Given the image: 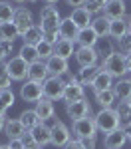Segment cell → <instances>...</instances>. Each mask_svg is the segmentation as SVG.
<instances>
[{"instance_id":"cell-3","label":"cell","mask_w":131,"mask_h":149,"mask_svg":"<svg viewBox=\"0 0 131 149\" xmlns=\"http://www.w3.org/2000/svg\"><path fill=\"white\" fill-rule=\"evenodd\" d=\"M94 117H95V125H97V129L103 131L105 135L121 127V119H119V113H117L115 107H105V109L101 107Z\"/></svg>"},{"instance_id":"cell-56","label":"cell","mask_w":131,"mask_h":149,"mask_svg":"<svg viewBox=\"0 0 131 149\" xmlns=\"http://www.w3.org/2000/svg\"><path fill=\"white\" fill-rule=\"evenodd\" d=\"M129 36H131V18H129Z\"/></svg>"},{"instance_id":"cell-35","label":"cell","mask_w":131,"mask_h":149,"mask_svg":"<svg viewBox=\"0 0 131 149\" xmlns=\"http://www.w3.org/2000/svg\"><path fill=\"white\" fill-rule=\"evenodd\" d=\"M18 56L22 58V60H26L28 64H34V62L40 60V56H38V48L30 46V44H24V46L20 48V54H18Z\"/></svg>"},{"instance_id":"cell-19","label":"cell","mask_w":131,"mask_h":149,"mask_svg":"<svg viewBox=\"0 0 131 149\" xmlns=\"http://www.w3.org/2000/svg\"><path fill=\"white\" fill-rule=\"evenodd\" d=\"M36 113H38V117H40V121L42 123H46V121H50V119H54V113H56V109H54V102H50V100H46V97H42L40 102L36 103Z\"/></svg>"},{"instance_id":"cell-31","label":"cell","mask_w":131,"mask_h":149,"mask_svg":"<svg viewBox=\"0 0 131 149\" xmlns=\"http://www.w3.org/2000/svg\"><path fill=\"white\" fill-rule=\"evenodd\" d=\"M16 38H22L16 24L14 22H2L0 24V40H8V42H14Z\"/></svg>"},{"instance_id":"cell-41","label":"cell","mask_w":131,"mask_h":149,"mask_svg":"<svg viewBox=\"0 0 131 149\" xmlns=\"http://www.w3.org/2000/svg\"><path fill=\"white\" fill-rule=\"evenodd\" d=\"M95 50H97V48H95ZM113 52H115V50H113V46H111V42H109V40H105V44L97 50V54H99V56H103V60H105L107 56H111Z\"/></svg>"},{"instance_id":"cell-52","label":"cell","mask_w":131,"mask_h":149,"mask_svg":"<svg viewBox=\"0 0 131 149\" xmlns=\"http://www.w3.org/2000/svg\"><path fill=\"white\" fill-rule=\"evenodd\" d=\"M125 56H127V64H129V70H131V50L125 54Z\"/></svg>"},{"instance_id":"cell-9","label":"cell","mask_w":131,"mask_h":149,"mask_svg":"<svg viewBox=\"0 0 131 149\" xmlns=\"http://www.w3.org/2000/svg\"><path fill=\"white\" fill-rule=\"evenodd\" d=\"M66 113H68V117H70L71 121H76V119L87 117V115L91 113V105H89V102L83 97V100H78V102L66 103Z\"/></svg>"},{"instance_id":"cell-15","label":"cell","mask_w":131,"mask_h":149,"mask_svg":"<svg viewBox=\"0 0 131 149\" xmlns=\"http://www.w3.org/2000/svg\"><path fill=\"white\" fill-rule=\"evenodd\" d=\"M85 97V86L78 81H68L66 84V90H64V102L71 103V102H78V100H83Z\"/></svg>"},{"instance_id":"cell-17","label":"cell","mask_w":131,"mask_h":149,"mask_svg":"<svg viewBox=\"0 0 131 149\" xmlns=\"http://www.w3.org/2000/svg\"><path fill=\"white\" fill-rule=\"evenodd\" d=\"M97 42H99V36L94 32L91 26H89V28H82L80 34H78V38H76V44L82 46V48H95Z\"/></svg>"},{"instance_id":"cell-37","label":"cell","mask_w":131,"mask_h":149,"mask_svg":"<svg viewBox=\"0 0 131 149\" xmlns=\"http://www.w3.org/2000/svg\"><path fill=\"white\" fill-rule=\"evenodd\" d=\"M10 74H8V70H6V64L4 62H0V90H10Z\"/></svg>"},{"instance_id":"cell-5","label":"cell","mask_w":131,"mask_h":149,"mask_svg":"<svg viewBox=\"0 0 131 149\" xmlns=\"http://www.w3.org/2000/svg\"><path fill=\"white\" fill-rule=\"evenodd\" d=\"M66 84L68 81L64 78H56V76H50L42 88H44V97L50 100V102H58V100H64V90H66Z\"/></svg>"},{"instance_id":"cell-42","label":"cell","mask_w":131,"mask_h":149,"mask_svg":"<svg viewBox=\"0 0 131 149\" xmlns=\"http://www.w3.org/2000/svg\"><path fill=\"white\" fill-rule=\"evenodd\" d=\"M80 143L83 145V149H95L97 147V137H83L80 139Z\"/></svg>"},{"instance_id":"cell-1","label":"cell","mask_w":131,"mask_h":149,"mask_svg":"<svg viewBox=\"0 0 131 149\" xmlns=\"http://www.w3.org/2000/svg\"><path fill=\"white\" fill-rule=\"evenodd\" d=\"M101 70L109 74L111 78H125V74L131 72L129 70V64H127V56L123 54V52H119L115 50L111 56H107L103 62H101Z\"/></svg>"},{"instance_id":"cell-32","label":"cell","mask_w":131,"mask_h":149,"mask_svg":"<svg viewBox=\"0 0 131 149\" xmlns=\"http://www.w3.org/2000/svg\"><path fill=\"white\" fill-rule=\"evenodd\" d=\"M115 92H113V88L111 90H105V92H97L95 93V102L99 103V107H113V103H115Z\"/></svg>"},{"instance_id":"cell-10","label":"cell","mask_w":131,"mask_h":149,"mask_svg":"<svg viewBox=\"0 0 131 149\" xmlns=\"http://www.w3.org/2000/svg\"><path fill=\"white\" fill-rule=\"evenodd\" d=\"M73 58H76V62H78L80 68H89V66H97L99 54H97L95 48H82L80 46L78 50H76Z\"/></svg>"},{"instance_id":"cell-25","label":"cell","mask_w":131,"mask_h":149,"mask_svg":"<svg viewBox=\"0 0 131 149\" xmlns=\"http://www.w3.org/2000/svg\"><path fill=\"white\" fill-rule=\"evenodd\" d=\"M99 74H101V66H89V68L80 70L78 78H80V84H82V86H91Z\"/></svg>"},{"instance_id":"cell-60","label":"cell","mask_w":131,"mask_h":149,"mask_svg":"<svg viewBox=\"0 0 131 149\" xmlns=\"http://www.w3.org/2000/svg\"><path fill=\"white\" fill-rule=\"evenodd\" d=\"M129 105H131V100H129Z\"/></svg>"},{"instance_id":"cell-8","label":"cell","mask_w":131,"mask_h":149,"mask_svg":"<svg viewBox=\"0 0 131 149\" xmlns=\"http://www.w3.org/2000/svg\"><path fill=\"white\" fill-rule=\"evenodd\" d=\"M6 64V70H8V74H10V78L14 81H24L28 78V70H30V64L22 60L20 56H14L10 60H6L4 62Z\"/></svg>"},{"instance_id":"cell-59","label":"cell","mask_w":131,"mask_h":149,"mask_svg":"<svg viewBox=\"0 0 131 149\" xmlns=\"http://www.w3.org/2000/svg\"><path fill=\"white\" fill-rule=\"evenodd\" d=\"M101 2H107V0H101Z\"/></svg>"},{"instance_id":"cell-13","label":"cell","mask_w":131,"mask_h":149,"mask_svg":"<svg viewBox=\"0 0 131 149\" xmlns=\"http://www.w3.org/2000/svg\"><path fill=\"white\" fill-rule=\"evenodd\" d=\"M46 68L50 76H56V78H62V76H68L70 74V68H68V60L60 56H52L46 62Z\"/></svg>"},{"instance_id":"cell-30","label":"cell","mask_w":131,"mask_h":149,"mask_svg":"<svg viewBox=\"0 0 131 149\" xmlns=\"http://www.w3.org/2000/svg\"><path fill=\"white\" fill-rule=\"evenodd\" d=\"M22 40L24 44H30V46H38L42 40H44V32H42V28L40 26H32L30 30H26V34H22Z\"/></svg>"},{"instance_id":"cell-23","label":"cell","mask_w":131,"mask_h":149,"mask_svg":"<svg viewBox=\"0 0 131 149\" xmlns=\"http://www.w3.org/2000/svg\"><path fill=\"white\" fill-rule=\"evenodd\" d=\"M78 34H80V28L76 26V22L71 20L70 16H68V18H62V24H60V36L66 38V40L76 42Z\"/></svg>"},{"instance_id":"cell-7","label":"cell","mask_w":131,"mask_h":149,"mask_svg":"<svg viewBox=\"0 0 131 149\" xmlns=\"http://www.w3.org/2000/svg\"><path fill=\"white\" fill-rule=\"evenodd\" d=\"M20 97L28 103H38L44 97V88L42 81H34V80H26L20 86Z\"/></svg>"},{"instance_id":"cell-20","label":"cell","mask_w":131,"mask_h":149,"mask_svg":"<svg viewBox=\"0 0 131 149\" xmlns=\"http://www.w3.org/2000/svg\"><path fill=\"white\" fill-rule=\"evenodd\" d=\"M50 78L48 74V68H46V62L44 60H38L34 64H30V70H28V80H34V81H44Z\"/></svg>"},{"instance_id":"cell-39","label":"cell","mask_w":131,"mask_h":149,"mask_svg":"<svg viewBox=\"0 0 131 149\" xmlns=\"http://www.w3.org/2000/svg\"><path fill=\"white\" fill-rule=\"evenodd\" d=\"M0 102L6 107H12L14 105V92L12 90H0Z\"/></svg>"},{"instance_id":"cell-58","label":"cell","mask_w":131,"mask_h":149,"mask_svg":"<svg viewBox=\"0 0 131 149\" xmlns=\"http://www.w3.org/2000/svg\"><path fill=\"white\" fill-rule=\"evenodd\" d=\"M28 2H38V0H28Z\"/></svg>"},{"instance_id":"cell-43","label":"cell","mask_w":131,"mask_h":149,"mask_svg":"<svg viewBox=\"0 0 131 149\" xmlns=\"http://www.w3.org/2000/svg\"><path fill=\"white\" fill-rule=\"evenodd\" d=\"M119 46H121V50H119V52L127 54V52L131 50V36H125V38H123V40L119 42Z\"/></svg>"},{"instance_id":"cell-47","label":"cell","mask_w":131,"mask_h":149,"mask_svg":"<svg viewBox=\"0 0 131 149\" xmlns=\"http://www.w3.org/2000/svg\"><path fill=\"white\" fill-rule=\"evenodd\" d=\"M64 149H83V145L80 143V139H71V141H70V143H68Z\"/></svg>"},{"instance_id":"cell-2","label":"cell","mask_w":131,"mask_h":149,"mask_svg":"<svg viewBox=\"0 0 131 149\" xmlns=\"http://www.w3.org/2000/svg\"><path fill=\"white\" fill-rule=\"evenodd\" d=\"M60 24H62V16L56 6L46 4L42 10H40V28L44 34H60Z\"/></svg>"},{"instance_id":"cell-16","label":"cell","mask_w":131,"mask_h":149,"mask_svg":"<svg viewBox=\"0 0 131 149\" xmlns=\"http://www.w3.org/2000/svg\"><path fill=\"white\" fill-rule=\"evenodd\" d=\"M91 16H94V14L87 10L85 6L73 8V10H71V14H70V18L76 22V26H78L80 30H82V28H89V26H91V22H94V20H91Z\"/></svg>"},{"instance_id":"cell-36","label":"cell","mask_w":131,"mask_h":149,"mask_svg":"<svg viewBox=\"0 0 131 149\" xmlns=\"http://www.w3.org/2000/svg\"><path fill=\"white\" fill-rule=\"evenodd\" d=\"M36 48H38V56H40V60H44V62H48L50 58L54 56V44H50V42H46V40H42Z\"/></svg>"},{"instance_id":"cell-21","label":"cell","mask_w":131,"mask_h":149,"mask_svg":"<svg viewBox=\"0 0 131 149\" xmlns=\"http://www.w3.org/2000/svg\"><path fill=\"white\" fill-rule=\"evenodd\" d=\"M113 92L119 102H129L131 100V80L129 78H119L113 84Z\"/></svg>"},{"instance_id":"cell-33","label":"cell","mask_w":131,"mask_h":149,"mask_svg":"<svg viewBox=\"0 0 131 149\" xmlns=\"http://www.w3.org/2000/svg\"><path fill=\"white\" fill-rule=\"evenodd\" d=\"M14 14H16V8L12 6L10 2L0 0V24L2 22H14Z\"/></svg>"},{"instance_id":"cell-53","label":"cell","mask_w":131,"mask_h":149,"mask_svg":"<svg viewBox=\"0 0 131 149\" xmlns=\"http://www.w3.org/2000/svg\"><path fill=\"white\" fill-rule=\"evenodd\" d=\"M44 2H46V4H52V6H54L56 2H60V0H44Z\"/></svg>"},{"instance_id":"cell-54","label":"cell","mask_w":131,"mask_h":149,"mask_svg":"<svg viewBox=\"0 0 131 149\" xmlns=\"http://www.w3.org/2000/svg\"><path fill=\"white\" fill-rule=\"evenodd\" d=\"M14 4H24V2H28V0H12Z\"/></svg>"},{"instance_id":"cell-22","label":"cell","mask_w":131,"mask_h":149,"mask_svg":"<svg viewBox=\"0 0 131 149\" xmlns=\"http://www.w3.org/2000/svg\"><path fill=\"white\" fill-rule=\"evenodd\" d=\"M32 135H34L36 143H38L40 147H46V145L52 143V129H50V125H46V123L36 125L34 129H32Z\"/></svg>"},{"instance_id":"cell-26","label":"cell","mask_w":131,"mask_h":149,"mask_svg":"<svg viewBox=\"0 0 131 149\" xmlns=\"http://www.w3.org/2000/svg\"><path fill=\"white\" fill-rule=\"evenodd\" d=\"M91 28H94V32L99 38H109V28H111V20L105 18L103 14L101 16H97L94 18V22H91Z\"/></svg>"},{"instance_id":"cell-11","label":"cell","mask_w":131,"mask_h":149,"mask_svg":"<svg viewBox=\"0 0 131 149\" xmlns=\"http://www.w3.org/2000/svg\"><path fill=\"white\" fill-rule=\"evenodd\" d=\"M127 8H125V0H107L103 6V16L109 20H121L125 18Z\"/></svg>"},{"instance_id":"cell-61","label":"cell","mask_w":131,"mask_h":149,"mask_svg":"<svg viewBox=\"0 0 131 149\" xmlns=\"http://www.w3.org/2000/svg\"><path fill=\"white\" fill-rule=\"evenodd\" d=\"M129 80H131V76H129Z\"/></svg>"},{"instance_id":"cell-51","label":"cell","mask_w":131,"mask_h":149,"mask_svg":"<svg viewBox=\"0 0 131 149\" xmlns=\"http://www.w3.org/2000/svg\"><path fill=\"white\" fill-rule=\"evenodd\" d=\"M6 109H8V107H6L4 103L0 102V115H6Z\"/></svg>"},{"instance_id":"cell-55","label":"cell","mask_w":131,"mask_h":149,"mask_svg":"<svg viewBox=\"0 0 131 149\" xmlns=\"http://www.w3.org/2000/svg\"><path fill=\"white\" fill-rule=\"evenodd\" d=\"M0 149H10V147L8 145H0Z\"/></svg>"},{"instance_id":"cell-38","label":"cell","mask_w":131,"mask_h":149,"mask_svg":"<svg viewBox=\"0 0 131 149\" xmlns=\"http://www.w3.org/2000/svg\"><path fill=\"white\" fill-rule=\"evenodd\" d=\"M103 6H105V2H101V0H87V2H85V8L91 12V14L103 12Z\"/></svg>"},{"instance_id":"cell-28","label":"cell","mask_w":131,"mask_h":149,"mask_svg":"<svg viewBox=\"0 0 131 149\" xmlns=\"http://www.w3.org/2000/svg\"><path fill=\"white\" fill-rule=\"evenodd\" d=\"M18 119L22 121V125L26 127V131H32L36 125L42 123L40 117H38V113H36V109H26V111H22V113L18 115Z\"/></svg>"},{"instance_id":"cell-12","label":"cell","mask_w":131,"mask_h":149,"mask_svg":"<svg viewBox=\"0 0 131 149\" xmlns=\"http://www.w3.org/2000/svg\"><path fill=\"white\" fill-rule=\"evenodd\" d=\"M14 24H16V28H18L20 36L26 34V30H30V28L34 26L32 12L28 10V8H24V6H18V8H16V14H14Z\"/></svg>"},{"instance_id":"cell-18","label":"cell","mask_w":131,"mask_h":149,"mask_svg":"<svg viewBox=\"0 0 131 149\" xmlns=\"http://www.w3.org/2000/svg\"><path fill=\"white\" fill-rule=\"evenodd\" d=\"M125 36H129V20H125V18H121V20H111L109 38H113L115 42H121Z\"/></svg>"},{"instance_id":"cell-24","label":"cell","mask_w":131,"mask_h":149,"mask_svg":"<svg viewBox=\"0 0 131 149\" xmlns=\"http://www.w3.org/2000/svg\"><path fill=\"white\" fill-rule=\"evenodd\" d=\"M4 133L8 139H22V135L26 133V127L22 125L20 119H6V127Z\"/></svg>"},{"instance_id":"cell-50","label":"cell","mask_w":131,"mask_h":149,"mask_svg":"<svg viewBox=\"0 0 131 149\" xmlns=\"http://www.w3.org/2000/svg\"><path fill=\"white\" fill-rule=\"evenodd\" d=\"M123 129H125V133H127V141L131 143V123H129V125H125Z\"/></svg>"},{"instance_id":"cell-40","label":"cell","mask_w":131,"mask_h":149,"mask_svg":"<svg viewBox=\"0 0 131 149\" xmlns=\"http://www.w3.org/2000/svg\"><path fill=\"white\" fill-rule=\"evenodd\" d=\"M22 143H24V147L26 149H34L38 143H36V139H34V135H32V131H26L22 135Z\"/></svg>"},{"instance_id":"cell-4","label":"cell","mask_w":131,"mask_h":149,"mask_svg":"<svg viewBox=\"0 0 131 149\" xmlns=\"http://www.w3.org/2000/svg\"><path fill=\"white\" fill-rule=\"evenodd\" d=\"M97 125H95V117L91 113L87 117L76 119L71 121V133L76 135V139H83V137H97Z\"/></svg>"},{"instance_id":"cell-48","label":"cell","mask_w":131,"mask_h":149,"mask_svg":"<svg viewBox=\"0 0 131 149\" xmlns=\"http://www.w3.org/2000/svg\"><path fill=\"white\" fill-rule=\"evenodd\" d=\"M6 58H8V54H6V50L2 48V44H0V62H4Z\"/></svg>"},{"instance_id":"cell-44","label":"cell","mask_w":131,"mask_h":149,"mask_svg":"<svg viewBox=\"0 0 131 149\" xmlns=\"http://www.w3.org/2000/svg\"><path fill=\"white\" fill-rule=\"evenodd\" d=\"M8 147H10V149H26V147H24V143H22V139H10Z\"/></svg>"},{"instance_id":"cell-57","label":"cell","mask_w":131,"mask_h":149,"mask_svg":"<svg viewBox=\"0 0 131 149\" xmlns=\"http://www.w3.org/2000/svg\"><path fill=\"white\" fill-rule=\"evenodd\" d=\"M34 149H44V147H40V145H36V147Z\"/></svg>"},{"instance_id":"cell-45","label":"cell","mask_w":131,"mask_h":149,"mask_svg":"<svg viewBox=\"0 0 131 149\" xmlns=\"http://www.w3.org/2000/svg\"><path fill=\"white\" fill-rule=\"evenodd\" d=\"M0 44H2V48L6 50V54L10 56L12 50H14V42H8V40H0Z\"/></svg>"},{"instance_id":"cell-46","label":"cell","mask_w":131,"mask_h":149,"mask_svg":"<svg viewBox=\"0 0 131 149\" xmlns=\"http://www.w3.org/2000/svg\"><path fill=\"white\" fill-rule=\"evenodd\" d=\"M87 0H66V4L71 6V8H80V6H85Z\"/></svg>"},{"instance_id":"cell-34","label":"cell","mask_w":131,"mask_h":149,"mask_svg":"<svg viewBox=\"0 0 131 149\" xmlns=\"http://www.w3.org/2000/svg\"><path fill=\"white\" fill-rule=\"evenodd\" d=\"M117 113H119V119H121V127L129 125L131 123V105L129 102H117Z\"/></svg>"},{"instance_id":"cell-14","label":"cell","mask_w":131,"mask_h":149,"mask_svg":"<svg viewBox=\"0 0 131 149\" xmlns=\"http://www.w3.org/2000/svg\"><path fill=\"white\" fill-rule=\"evenodd\" d=\"M127 143V133L123 127H119L115 131L107 133L105 139H103V147L105 149H123V145Z\"/></svg>"},{"instance_id":"cell-27","label":"cell","mask_w":131,"mask_h":149,"mask_svg":"<svg viewBox=\"0 0 131 149\" xmlns=\"http://www.w3.org/2000/svg\"><path fill=\"white\" fill-rule=\"evenodd\" d=\"M76 52H73V42L71 40H66V38H62L58 44L54 46V56H60L64 58V60H70Z\"/></svg>"},{"instance_id":"cell-29","label":"cell","mask_w":131,"mask_h":149,"mask_svg":"<svg viewBox=\"0 0 131 149\" xmlns=\"http://www.w3.org/2000/svg\"><path fill=\"white\" fill-rule=\"evenodd\" d=\"M113 84H115V81H113V78L101 70V74H99V76L95 78V81L91 84V88H94V92L97 93V92H105V90H111V88H113Z\"/></svg>"},{"instance_id":"cell-49","label":"cell","mask_w":131,"mask_h":149,"mask_svg":"<svg viewBox=\"0 0 131 149\" xmlns=\"http://www.w3.org/2000/svg\"><path fill=\"white\" fill-rule=\"evenodd\" d=\"M6 127V115H0V131H4Z\"/></svg>"},{"instance_id":"cell-6","label":"cell","mask_w":131,"mask_h":149,"mask_svg":"<svg viewBox=\"0 0 131 149\" xmlns=\"http://www.w3.org/2000/svg\"><path fill=\"white\" fill-rule=\"evenodd\" d=\"M52 145L54 147H66L68 143L71 141V129H68V125L60 119H52Z\"/></svg>"}]
</instances>
